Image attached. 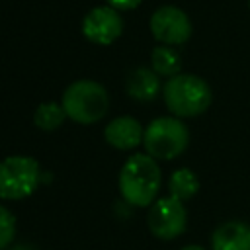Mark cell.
I'll return each instance as SVG.
<instances>
[{
	"label": "cell",
	"instance_id": "cell-1",
	"mask_svg": "<svg viewBox=\"0 0 250 250\" xmlns=\"http://www.w3.org/2000/svg\"><path fill=\"white\" fill-rule=\"evenodd\" d=\"M160 168L150 154H133L119 172V193L133 207H148L160 189Z\"/></svg>",
	"mask_w": 250,
	"mask_h": 250
},
{
	"label": "cell",
	"instance_id": "cell-2",
	"mask_svg": "<svg viewBox=\"0 0 250 250\" xmlns=\"http://www.w3.org/2000/svg\"><path fill=\"white\" fill-rule=\"evenodd\" d=\"M164 104L176 117H195L207 111L213 94L209 84L195 74H176L162 88Z\"/></svg>",
	"mask_w": 250,
	"mask_h": 250
},
{
	"label": "cell",
	"instance_id": "cell-3",
	"mask_svg": "<svg viewBox=\"0 0 250 250\" xmlns=\"http://www.w3.org/2000/svg\"><path fill=\"white\" fill-rule=\"evenodd\" d=\"M62 107L66 117L80 125L100 121L109 109V96L100 82L74 80L62 94Z\"/></svg>",
	"mask_w": 250,
	"mask_h": 250
},
{
	"label": "cell",
	"instance_id": "cell-4",
	"mask_svg": "<svg viewBox=\"0 0 250 250\" xmlns=\"http://www.w3.org/2000/svg\"><path fill=\"white\" fill-rule=\"evenodd\" d=\"M189 143V131L180 117H156L143 135L146 154L156 160H172L180 156Z\"/></svg>",
	"mask_w": 250,
	"mask_h": 250
},
{
	"label": "cell",
	"instance_id": "cell-5",
	"mask_svg": "<svg viewBox=\"0 0 250 250\" xmlns=\"http://www.w3.org/2000/svg\"><path fill=\"white\" fill-rule=\"evenodd\" d=\"M41 182L39 162L25 154L6 156L0 162V197L8 201L29 197Z\"/></svg>",
	"mask_w": 250,
	"mask_h": 250
},
{
	"label": "cell",
	"instance_id": "cell-6",
	"mask_svg": "<svg viewBox=\"0 0 250 250\" xmlns=\"http://www.w3.org/2000/svg\"><path fill=\"white\" fill-rule=\"evenodd\" d=\"M148 229L160 240L178 238L188 227V213L184 201L168 195L156 199L148 209Z\"/></svg>",
	"mask_w": 250,
	"mask_h": 250
},
{
	"label": "cell",
	"instance_id": "cell-7",
	"mask_svg": "<svg viewBox=\"0 0 250 250\" xmlns=\"http://www.w3.org/2000/svg\"><path fill=\"white\" fill-rule=\"evenodd\" d=\"M150 33L162 45H184L191 37V21L178 6H160L150 16Z\"/></svg>",
	"mask_w": 250,
	"mask_h": 250
},
{
	"label": "cell",
	"instance_id": "cell-8",
	"mask_svg": "<svg viewBox=\"0 0 250 250\" xmlns=\"http://www.w3.org/2000/svg\"><path fill=\"white\" fill-rule=\"evenodd\" d=\"M123 31L121 16L111 6H96L82 20V33L96 45L113 43Z\"/></svg>",
	"mask_w": 250,
	"mask_h": 250
},
{
	"label": "cell",
	"instance_id": "cell-9",
	"mask_svg": "<svg viewBox=\"0 0 250 250\" xmlns=\"http://www.w3.org/2000/svg\"><path fill=\"white\" fill-rule=\"evenodd\" d=\"M145 131L141 129V123L135 117L123 115L109 121V125L104 129V137L107 145H111L117 150H129L143 143Z\"/></svg>",
	"mask_w": 250,
	"mask_h": 250
},
{
	"label": "cell",
	"instance_id": "cell-10",
	"mask_svg": "<svg viewBox=\"0 0 250 250\" xmlns=\"http://www.w3.org/2000/svg\"><path fill=\"white\" fill-rule=\"evenodd\" d=\"M213 250H250V227L242 221H227L211 234Z\"/></svg>",
	"mask_w": 250,
	"mask_h": 250
},
{
	"label": "cell",
	"instance_id": "cell-11",
	"mask_svg": "<svg viewBox=\"0 0 250 250\" xmlns=\"http://www.w3.org/2000/svg\"><path fill=\"white\" fill-rule=\"evenodd\" d=\"M160 92V78L152 68H135L127 76V94L139 102H150Z\"/></svg>",
	"mask_w": 250,
	"mask_h": 250
},
{
	"label": "cell",
	"instance_id": "cell-12",
	"mask_svg": "<svg viewBox=\"0 0 250 250\" xmlns=\"http://www.w3.org/2000/svg\"><path fill=\"white\" fill-rule=\"evenodd\" d=\"M150 68L158 76L172 78V76L180 74L182 59L170 45H160V47H154L150 53Z\"/></svg>",
	"mask_w": 250,
	"mask_h": 250
},
{
	"label": "cell",
	"instance_id": "cell-13",
	"mask_svg": "<svg viewBox=\"0 0 250 250\" xmlns=\"http://www.w3.org/2000/svg\"><path fill=\"white\" fill-rule=\"evenodd\" d=\"M199 189V180L189 168H178L168 180V191L180 201L191 199Z\"/></svg>",
	"mask_w": 250,
	"mask_h": 250
},
{
	"label": "cell",
	"instance_id": "cell-14",
	"mask_svg": "<svg viewBox=\"0 0 250 250\" xmlns=\"http://www.w3.org/2000/svg\"><path fill=\"white\" fill-rule=\"evenodd\" d=\"M64 117H66V111H64L62 104L43 102V104L37 105V109L33 113V123L41 131H55L62 125Z\"/></svg>",
	"mask_w": 250,
	"mask_h": 250
},
{
	"label": "cell",
	"instance_id": "cell-15",
	"mask_svg": "<svg viewBox=\"0 0 250 250\" xmlns=\"http://www.w3.org/2000/svg\"><path fill=\"white\" fill-rule=\"evenodd\" d=\"M14 234H16V219L4 205H0V250H6L10 246Z\"/></svg>",
	"mask_w": 250,
	"mask_h": 250
},
{
	"label": "cell",
	"instance_id": "cell-16",
	"mask_svg": "<svg viewBox=\"0 0 250 250\" xmlns=\"http://www.w3.org/2000/svg\"><path fill=\"white\" fill-rule=\"evenodd\" d=\"M143 0H107V6L115 8V10H133L141 4Z\"/></svg>",
	"mask_w": 250,
	"mask_h": 250
},
{
	"label": "cell",
	"instance_id": "cell-17",
	"mask_svg": "<svg viewBox=\"0 0 250 250\" xmlns=\"http://www.w3.org/2000/svg\"><path fill=\"white\" fill-rule=\"evenodd\" d=\"M182 250H205L203 246H197V244H189V246H184Z\"/></svg>",
	"mask_w": 250,
	"mask_h": 250
},
{
	"label": "cell",
	"instance_id": "cell-18",
	"mask_svg": "<svg viewBox=\"0 0 250 250\" xmlns=\"http://www.w3.org/2000/svg\"><path fill=\"white\" fill-rule=\"evenodd\" d=\"M248 8H250V0H248Z\"/></svg>",
	"mask_w": 250,
	"mask_h": 250
}]
</instances>
